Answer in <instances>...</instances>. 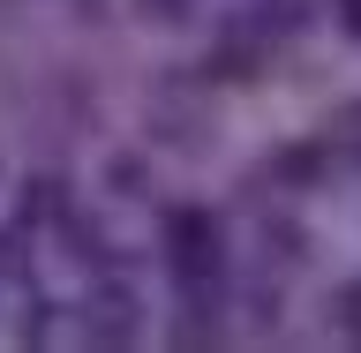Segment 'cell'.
<instances>
[{
	"instance_id": "cell-1",
	"label": "cell",
	"mask_w": 361,
	"mask_h": 353,
	"mask_svg": "<svg viewBox=\"0 0 361 353\" xmlns=\"http://www.w3.org/2000/svg\"><path fill=\"white\" fill-rule=\"evenodd\" d=\"M173 264H180V278H211L219 271V225L203 211H180L173 218Z\"/></svg>"
}]
</instances>
